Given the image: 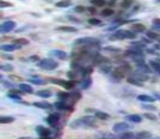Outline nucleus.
Listing matches in <instances>:
<instances>
[{"label":"nucleus","mask_w":160,"mask_h":139,"mask_svg":"<svg viewBox=\"0 0 160 139\" xmlns=\"http://www.w3.org/2000/svg\"><path fill=\"white\" fill-rule=\"evenodd\" d=\"M70 127L77 130L81 127H96V121L93 116H83L81 119H76L70 124Z\"/></svg>","instance_id":"1"},{"label":"nucleus","mask_w":160,"mask_h":139,"mask_svg":"<svg viewBox=\"0 0 160 139\" xmlns=\"http://www.w3.org/2000/svg\"><path fill=\"white\" fill-rule=\"evenodd\" d=\"M127 73H131V67L129 64L124 62L122 66L114 68L113 71L111 72V77H112V80L114 83H118L119 80H122L124 77H125Z\"/></svg>","instance_id":"2"},{"label":"nucleus","mask_w":160,"mask_h":139,"mask_svg":"<svg viewBox=\"0 0 160 139\" xmlns=\"http://www.w3.org/2000/svg\"><path fill=\"white\" fill-rule=\"evenodd\" d=\"M137 35L131 30H116L112 35H110L111 41H119V40H134Z\"/></svg>","instance_id":"3"},{"label":"nucleus","mask_w":160,"mask_h":139,"mask_svg":"<svg viewBox=\"0 0 160 139\" xmlns=\"http://www.w3.org/2000/svg\"><path fill=\"white\" fill-rule=\"evenodd\" d=\"M38 66L42 70H46V71H53V70H56L59 66V62H57L56 60H53L51 58H46L40 60L38 62Z\"/></svg>","instance_id":"4"},{"label":"nucleus","mask_w":160,"mask_h":139,"mask_svg":"<svg viewBox=\"0 0 160 139\" xmlns=\"http://www.w3.org/2000/svg\"><path fill=\"white\" fill-rule=\"evenodd\" d=\"M75 46H83V47H88V46H94V44H99V40L95 37H81L75 40L74 42Z\"/></svg>","instance_id":"5"},{"label":"nucleus","mask_w":160,"mask_h":139,"mask_svg":"<svg viewBox=\"0 0 160 139\" xmlns=\"http://www.w3.org/2000/svg\"><path fill=\"white\" fill-rule=\"evenodd\" d=\"M52 83H56L63 88H65L66 90H72V88L75 86V80H62V79H51Z\"/></svg>","instance_id":"6"},{"label":"nucleus","mask_w":160,"mask_h":139,"mask_svg":"<svg viewBox=\"0 0 160 139\" xmlns=\"http://www.w3.org/2000/svg\"><path fill=\"white\" fill-rule=\"evenodd\" d=\"M53 107H54L57 110H69V112H74V107L72 106H69L66 103V101H62L59 100L58 102H56L53 104Z\"/></svg>","instance_id":"7"},{"label":"nucleus","mask_w":160,"mask_h":139,"mask_svg":"<svg viewBox=\"0 0 160 139\" xmlns=\"http://www.w3.org/2000/svg\"><path fill=\"white\" fill-rule=\"evenodd\" d=\"M129 128H130V126H129L128 123H125V121H120V123H117V124L113 125L112 131L114 133H120V132H125Z\"/></svg>","instance_id":"8"},{"label":"nucleus","mask_w":160,"mask_h":139,"mask_svg":"<svg viewBox=\"0 0 160 139\" xmlns=\"http://www.w3.org/2000/svg\"><path fill=\"white\" fill-rule=\"evenodd\" d=\"M59 120H60V115H59L58 113H53V114H51V115L46 119L47 124H48L51 127H57L58 124H59Z\"/></svg>","instance_id":"9"},{"label":"nucleus","mask_w":160,"mask_h":139,"mask_svg":"<svg viewBox=\"0 0 160 139\" xmlns=\"http://www.w3.org/2000/svg\"><path fill=\"white\" fill-rule=\"evenodd\" d=\"M14 28H16V23L13 21H6V22H4L1 24V27H0V30H1V34H5V32L12 31Z\"/></svg>","instance_id":"10"},{"label":"nucleus","mask_w":160,"mask_h":139,"mask_svg":"<svg viewBox=\"0 0 160 139\" xmlns=\"http://www.w3.org/2000/svg\"><path fill=\"white\" fill-rule=\"evenodd\" d=\"M130 77L135 78L136 80H138V82H141V83H143V82L148 80V78H149L147 73L140 72V71H136V72H131V73H130Z\"/></svg>","instance_id":"11"},{"label":"nucleus","mask_w":160,"mask_h":139,"mask_svg":"<svg viewBox=\"0 0 160 139\" xmlns=\"http://www.w3.org/2000/svg\"><path fill=\"white\" fill-rule=\"evenodd\" d=\"M21 48H22V46L16 44V43H9V44H4V46L1 47V49H3L4 52H6V53H10V52H14V50H18V49H21Z\"/></svg>","instance_id":"12"},{"label":"nucleus","mask_w":160,"mask_h":139,"mask_svg":"<svg viewBox=\"0 0 160 139\" xmlns=\"http://www.w3.org/2000/svg\"><path fill=\"white\" fill-rule=\"evenodd\" d=\"M34 107H38L40 109H45V110H48V109H52L53 106L51 103L46 102V101H40V102H35L34 103Z\"/></svg>","instance_id":"13"},{"label":"nucleus","mask_w":160,"mask_h":139,"mask_svg":"<svg viewBox=\"0 0 160 139\" xmlns=\"http://www.w3.org/2000/svg\"><path fill=\"white\" fill-rule=\"evenodd\" d=\"M51 55L58 58L59 60H65V59L67 58V54L65 53V52H64V50H59V49L52 50V52H51Z\"/></svg>","instance_id":"14"},{"label":"nucleus","mask_w":160,"mask_h":139,"mask_svg":"<svg viewBox=\"0 0 160 139\" xmlns=\"http://www.w3.org/2000/svg\"><path fill=\"white\" fill-rule=\"evenodd\" d=\"M137 71H140V72H143V73H152L153 72V70H152V67L148 65V64H146V62H143V64H140V65H137Z\"/></svg>","instance_id":"15"},{"label":"nucleus","mask_w":160,"mask_h":139,"mask_svg":"<svg viewBox=\"0 0 160 139\" xmlns=\"http://www.w3.org/2000/svg\"><path fill=\"white\" fill-rule=\"evenodd\" d=\"M36 132H38V134H39L41 138H48L49 134H51V131H49L48 128L43 127V126H38V127H36Z\"/></svg>","instance_id":"16"},{"label":"nucleus","mask_w":160,"mask_h":139,"mask_svg":"<svg viewBox=\"0 0 160 139\" xmlns=\"http://www.w3.org/2000/svg\"><path fill=\"white\" fill-rule=\"evenodd\" d=\"M131 31H134L135 34H141L146 31V27L141 23H135L131 25Z\"/></svg>","instance_id":"17"},{"label":"nucleus","mask_w":160,"mask_h":139,"mask_svg":"<svg viewBox=\"0 0 160 139\" xmlns=\"http://www.w3.org/2000/svg\"><path fill=\"white\" fill-rule=\"evenodd\" d=\"M20 90L22 92H27V94H33L34 92L31 85L30 84H27V83H21L20 84Z\"/></svg>","instance_id":"18"},{"label":"nucleus","mask_w":160,"mask_h":139,"mask_svg":"<svg viewBox=\"0 0 160 139\" xmlns=\"http://www.w3.org/2000/svg\"><path fill=\"white\" fill-rule=\"evenodd\" d=\"M94 115H95V118H96L98 120H102V121H106V120L110 119V115H109L107 113L101 112V110H95Z\"/></svg>","instance_id":"19"},{"label":"nucleus","mask_w":160,"mask_h":139,"mask_svg":"<svg viewBox=\"0 0 160 139\" xmlns=\"http://www.w3.org/2000/svg\"><path fill=\"white\" fill-rule=\"evenodd\" d=\"M152 137V133L148 131H141L137 134H135V139H149Z\"/></svg>","instance_id":"20"},{"label":"nucleus","mask_w":160,"mask_h":139,"mask_svg":"<svg viewBox=\"0 0 160 139\" xmlns=\"http://www.w3.org/2000/svg\"><path fill=\"white\" fill-rule=\"evenodd\" d=\"M127 120L131 121V123H135V124H138V123H142V116L138 114H130L127 116Z\"/></svg>","instance_id":"21"},{"label":"nucleus","mask_w":160,"mask_h":139,"mask_svg":"<svg viewBox=\"0 0 160 139\" xmlns=\"http://www.w3.org/2000/svg\"><path fill=\"white\" fill-rule=\"evenodd\" d=\"M57 31H63V32H76L77 29L75 27H67V25H63V27H58L56 29Z\"/></svg>","instance_id":"22"},{"label":"nucleus","mask_w":160,"mask_h":139,"mask_svg":"<svg viewBox=\"0 0 160 139\" xmlns=\"http://www.w3.org/2000/svg\"><path fill=\"white\" fill-rule=\"evenodd\" d=\"M137 100L141 101V102H146V103H152V102L155 101L154 97H152L149 95H138L137 96Z\"/></svg>","instance_id":"23"},{"label":"nucleus","mask_w":160,"mask_h":139,"mask_svg":"<svg viewBox=\"0 0 160 139\" xmlns=\"http://www.w3.org/2000/svg\"><path fill=\"white\" fill-rule=\"evenodd\" d=\"M81 97H82V95H81V92H80V91L74 90V91L69 92V100H72L74 102H77V101H78Z\"/></svg>","instance_id":"24"},{"label":"nucleus","mask_w":160,"mask_h":139,"mask_svg":"<svg viewBox=\"0 0 160 139\" xmlns=\"http://www.w3.org/2000/svg\"><path fill=\"white\" fill-rule=\"evenodd\" d=\"M119 139H135V134L131 131H125L120 133Z\"/></svg>","instance_id":"25"},{"label":"nucleus","mask_w":160,"mask_h":139,"mask_svg":"<svg viewBox=\"0 0 160 139\" xmlns=\"http://www.w3.org/2000/svg\"><path fill=\"white\" fill-rule=\"evenodd\" d=\"M70 5H72V1L71 0H60V1H58L57 4H56V6L57 7H63V9H65V7H69Z\"/></svg>","instance_id":"26"},{"label":"nucleus","mask_w":160,"mask_h":139,"mask_svg":"<svg viewBox=\"0 0 160 139\" xmlns=\"http://www.w3.org/2000/svg\"><path fill=\"white\" fill-rule=\"evenodd\" d=\"M149 66L152 67V70H153L154 72H156L158 75H160V62L152 60V61H149Z\"/></svg>","instance_id":"27"},{"label":"nucleus","mask_w":160,"mask_h":139,"mask_svg":"<svg viewBox=\"0 0 160 139\" xmlns=\"http://www.w3.org/2000/svg\"><path fill=\"white\" fill-rule=\"evenodd\" d=\"M36 95L39 97H42V98H49V97H52V92L49 90H39L36 92Z\"/></svg>","instance_id":"28"},{"label":"nucleus","mask_w":160,"mask_h":139,"mask_svg":"<svg viewBox=\"0 0 160 139\" xmlns=\"http://www.w3.org/2000/svg\"><path fill=\"white\" fill-rule=\"evenodd\" d=\"M90 85H92V78H90V77H85L84 80H83L82 84H81V86H82V89H83V90L88 89Z\"/></svg>","instance_id":"29"},{"label":"nucleus","mask_w":160,"mask_h":139,"mask_svg":"<svg viewBox=\"0 0 160 139\" xmlns=\"http://www.w3.org/2000/svg\"><path fill=\"white\" fill-rule=\"evenodd\" d=\"M100 71H101L102 73H111V72H112V67H111V65H109V64H104V65L100 66Z\"/></svg>","instance_id":"30"},{"label":"nucleus","mask_w":160,"mask_h":139,"mask_svg":"<svg viewBox=\"0 0 160 139\" xmlns=\"http://www.w3.org/2000/svg\"><path fill=\"white\" fill-rule=\"evenodd\" d=\"M13 43L20 44V46H27V44H29V40L28 39H24V37H20V39H16L13 41Z\"/></svg>","instance_id":"31"},{"label":"nucleus","mask_w":160,"mask_h":139,"mask_svg":"<svg viewBox=\"0 0 160 139\" xmlns=\"http://www.w3.org/2000/svg\"><path fill=\"white\" fill-rule=\"evenodd\" d=\"M102 50H106V52H112V53H120V48L118 47H113V46H106L102 48Z\"/></svg>","instance_id":"32"},{"label":"nucleus","mask_w":160,"mask_h":139,"mask_svg":"<svg viewBox=\"0 0 160 139\" xmlns=\"http://www.w3.org/2000/svg\"><path fill=\"white\" fill-rule=\"evenodd\" d=\"M14 121L13 116H1L0 118V123L1 124H12Z\"/></svg>","instance_id":"33"},{"label":"nucleus","mask_w":160,"mask_h":139,"mask_svg":"<svg viewBox=\"0 0 160 139\" xmlns=\"http://www.w3.org/2000/svg\"><path fill=\"white\" fill-rule=\"evenodd\" d=\"M7 97H9L10 100L14 101V102H22L21 96H20V95H17V94H14V92H9V94H7Z\"/></svg>","instance_id":"34"},{"label":"nucleus","mask_w":160,"mask_h":139,"mask_svg":"<svg viewBox=\"0 0 160 139\" xmlns=\"http://www.w3.org/2000/svg\"><path fill=\"white\" fill-rule=\"evenodd\" d=\"M146 35H147V37L149 40H159L160 39V35L156 34V32H154V31H147Z\"/></svg>","instance_id":"35"},{"label":"nucleus","mask_w":160,"mask_h":139,"mask_svg":"<svg viewBox=\"0 0 160 139\" xmlns=\"http://www.w3.org/2000/svg\"><path fill=\"white\" fill-rule=\"evenodd\" d=\"M114 12H113V10L111 9V7H107V9H104L102 11H101V14L104 16V17H110V16H112Z\"/></svg>","instance_id":"36"},{"label":"nucleus","mask_w":160,"mask_h":139,"mask_svg":"<svg viewBox=\"0 0 160 139\" xmlns=\"http://www.w3.org/2000/svg\"><path fill=\"white\" fill-rule=\"evenodd\" d=\"M128 82L130 83V84H132V85H135V86H143V83H141V82H138V80H136L135 78H132V77H128Z\"/></svg>","instance_id":"37"},{"label":"nucleus","mask_w":160,"mask_h":139,"mask_svg":"<svg viewBox=\"0 0 160 139\" xmlns=\"http://www.w3.org/2000/svg\"><path fill=\"white\" fill-rule=\"evenodd\" d=\"M0 68H1V71L4 72H11V71H13V66L11 65V64H6V65H1V67H0Z\"/></svg>","instance_id":"38"},{"label":"nucleus","mask_w":160,"mask_h":139,"mask_svg":"<svg viewBox=\"0 0 160 139\" xmlns=\"http://www.w3.org/2000/svg\"><path fill=\"white\" fill-rule=\"evenodd\" d=\"M152 23H153V29L160 31V18H154Z\"/></svg>","instance_id":"39"},{"label":"nucleus","mask_w":160,"mask_h":139,"mask_svg":"<svg viewBox=\"0 0 160 139\" xmlns=\"http://www.w3.org/2000/svg\"><path fill=\"white\" fill-rule=\"evenodd\" d=\"M132 4V0H123V1L120 3V6L122 9H129Z\"/></svg>","instance_id":"40"},{"label":"nucleus","mask_w":160,"mask_h":139,"mask_svg":"<svg viewBox=\"0 0 160 139\" xmlns=\"http://www.w3.org/2000/svg\"><path fill=\"white\" fill-rule=\"evenodd\" d=\"M29 82L31 83V84H35V85H43L46 82H43L42 79H38V78H31V79H29Z\"/></svg>","instance_id":"41"},{"label":"nucleus","mask_w":160,"mask_h":139,"mask_svg":"<svg viewBox=\"0 0 160 139\" xmlns=\"http://www.w3.org/2000/svg\"><path fill=\"white\" fill-rule=\"evenodd\" d=\"M67 77L70 80H75L78 77V73H77V71H70V72H67Z\"/></svg>","instance_id":"42"},{"label":"nucleus","mask_w":160,"mask_h":139,"mask_svg":"<svg viewBox=\"0 0 160 139\" xmlns=\"http://www.w3.org/2000/svg\"><path fill=\"white\" fill-rule=\"evenodd\" d=\"M90 1H92V5H94V6H104V5H106L105 0H90Z\"/></svg>","instance_id":"43"},{"label":"nucleus","mask_w":160,"mask_h":139,"mask_svg":"<svg viewBox=\"0 0 160 139\" xmlns=\"http://www.w3.org/2000/svg\"><path fill=\"white\" fill-rule=\"evenodd\" d=\"M9 79H11V80H13V82H22V80H23L20 76H17V75H10V76H9Z\"/></svg>","instance_id":"44"},{"label":"nucleus","mask_w":160,"mask_h":139,"mask_svg":"<svg viewBox=\"0 0 160 139\" xmlns=\"http://www.w3.org/2000/svg\"><path fill=\"white\" fill-rule=\"evenodd\" d=\"M142 108L147 110H156V107L153 106V104H142Z\"/></svg>","instance_id":"45"},{"label":"nucleus","mask_w":160,"mask_h":139,"mask_svg":"<svg viewBox=\"0 0 160 139\" xmlns=\"http://www.w3.org/2000/svg\"><path fill=\"white\" fill-rule=\"evenodd\" d=\"M89 24H92V25H101L102 22L100 19H96V18H90L89 19Z\"/></svg>","instance_id":"46"},{"label":"nucleus","mask_w":160,"mask_h":139,"mask_svg":"<svg viewBox=\"0 0 160 139\" xmlns=\"http://www.w3.org/2000/svg\"><path fill=\"white\" fill-rule=\"evenodd\" d=\"M143 116H145L146 119H148V120H152V121H155V120H156V116H155L154 114H152V113H146Z\"/></svg>","instance_id":"47"},{"label":"nucleus","mask_w":160,"mask_h":139,"mask_svg":"<svg viewBox=\"0 0 160 139\" xmlns=\"http://www.w3.org/2000/svg\"><path fill=\"white\" fill-rule=\"evenodd\" d=\"M0 6H1L3 9L4 7H12V4L9 3V1H3V0H1V1H0Z\"/></svg>","instance_id":"48"},{"label":"nucleus","mask_w":160,"mask_h":139,"mask_svg":"<svg viewBox=\"0 0 160 139\" xmlns=\"http://www.w3.org/2000/svg\"><path fill=\"white\" fill-rule=\"evenodd\" d=\"M84 10H85V9H84V7H82V6H78V7H76V11H77V12H83Z\"/></svg>","instance_id":"49"},{"label":"nucleus","mask_w":160,"mask_h":139,"mask_svg":"<svg viewBox=\"0 0 160 139\" xmlns=\"http://www.w3.org/2000/svg\"><path fill=\"white\" fill-rule=\"evenodd\" d=\"M30 60H33V61H34V60H35V61H40V60H39V57H36V55H35V57H34V55L30 57Z\"/></svg>","instance_id":"50"},{"label":"nucleus","mask_w":160,"mask_h":139,"mask_svg":"<svg viewBox=\"0 0 160 139\" xmlns=\"http://www.w3.org/2000/svg\"><path fill=\"white\" fill-rule=\"evenodd\" d=\"M147 52H148V53H149V54H155L153 49H147Z\"/></svg>","instance_id":"51"},{"label":"nucleus","mask_w":160,"mask_h":139,"mask_svg":"<svg viewBox=\"0 0 160 139\" xmlns=\"http://www.w3.org/2000/svg\"><path fill=\"white\" fill-rule=\"evenodd\" d=\"M18 139H31V138H29V137H21V138H18Z\"/></svg>","instance_id":"52"},{"label":"nucleus","mask_w":160,"mask_h":139,"mask_svg":"<svg viewBox=\"0 0 160 139\" xmlns=\"http://www.w3.org/2000/svg\"><path fill=\"white\" fill-rule=\"evenodd\" d=\"M6 59H12V57H10V55H4Z\"/></svg>","instance_id":"53"},{"label":"nucleus","mask_w":160,"mask_h":139,"mask_svg":"<svg viewBox=\"0 0 160 139\" xmlns=\"http://www.w3.org/2000/svg\"><path fill=\"white\" fill-rule=\"evenodd\" d=\"M100 139H107V138H100Z\"/></svg>","instance_id":"54"},{"label":"nucleus","mask_w":160,"mask_h":139,"mask_svg":"<svg viewBox=\"0 0 160 139\" xmlns=\"http://www.w3.org/2000/svg\"><path fill=\"white\" fill-rule=\"evenodd\" d=\"M155 139H160V138H155Z\"/></svg>","instance_id":"55"}]
</instances>
